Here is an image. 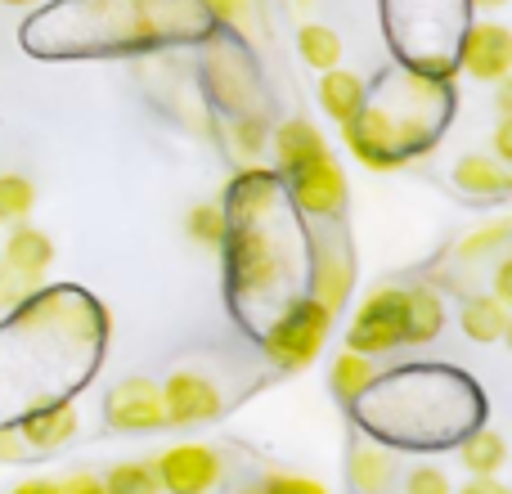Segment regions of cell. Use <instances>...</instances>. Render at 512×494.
Instances as JSON below:
<instances>
[{"instance_id":"cell-1","label":"cell","mask_w":512,"mask_h":494,"mask_svg":"<svg viewBox=\"0 0 512 494\" xmlns=\"http://www.w3.org/2000/svg\"><path fill=\"white\" fill-rule=\"evenodd\" d=\"M328 324H333V315L319 301H297L292 310H283V319H274L270 333H265V355L274 360V369L283 373L310 369L315 355L324 351Z\"/></svg>"},{"instance_id":"cell-2","label":"cell","mask_w":512,"mask_h":494,"mask_svg":"<svg viewBox=\"0 0 512 494\" xmlns=\"http://www.w3.org/2000/svg\"><path fill=\"white\" fill-rule=\"evenodd\" d=\"M405 346V288H378L360 301L351 328H346V351L382 355Z\"/></svg>"},{"instance_id":"cell-3","label":"cell","mask_w":512,"mask_h":494,"mask_svg":"<svg viewBox=\"0 0 512 494\" xmlns=\"http://www.w3.org/2000/svg\"><path fill=\"white\" fill-rule=\"evenodd\" d=\"M104 418L113 432H167V409H162V387L149 378H126L108 391Z\"/></svg>"},{"instance_id":"cell-4","label":"cell","mask_w":512,"mask_h":494,"mask_svg":"<svg viewBox=\"0 0 512 494\" xmlns=\"http://www.w3.org/2000/svg\"><path fill=\"white\" fill-rule=\"evenodd\" d=\"M153 472H158V486L171 494H207L221 481V454L212 445H171L153 459Z\"/></svg>"},{"instance_id":"cell-5","label":"cell","mask_w":512,"mask_h":494,"mask_svg":"<svg viewBox=\"0 0 512 494\" xmlns=\"http://www.w3.org/2000/svg\"><path fill=\"white\" fill-rule=\"evenodd\" d=\"M459 63H463V72H468V77L490 81V86L508 81V72H512V32L504 23H495V18L472 23L468 32H463Z\"/></svg>"},{"instance_id":"cell-6","label":"cell","mask_w":512,"mask_h":494,"mask_svg":"<svg viewBox=\"0 0 512 494\" xmlns=\"http://www.w3.org/2000/svg\"><path fill=\"white\" fill-rule=\"evenodd\" d=\"M162 409H167V427L212 423V418L221 414V391H216L203 373L180 369L176 378L162 387Z\"/></svg>"},{"instance_id":"cell-7","label":"cell","mask_w":512,"mask_h":494,"mask_svg":"<svg viewBox=\"0 0 512 494\" xmlns=\"http://www.w3.org/2000/svg\"><path fill=\"white\" fill-rule=\"evenodd\" d=\"M288 180H292V198H297L301 212L337 216L346 207V176H342V167H337L328 153L319 162H310V167L292 171Z\"/></svg>"},{"instance_id":"cell-8","label":"cell","mask_w":512,"mask_h":494,"mask_svg":"<svg viewBox=\"0 0 512 494\" xmlns=\"http://www.w3.org/2000/svg\"><path fill=\"white\" fill-rule=\"evenodd\" d=\"M54 261V243L45 239L41 230L32 225H18L14 234L5 239V252H0V270L5 274H18L23 283H36Z\"/></svg>"},{"instance_id":"cell-9","label":"cell","mask_w":512,"mask_h":494,"mask_svg":"<svg viewBox=\"0 0 512 494\" xmlns=\"http://www.w3.org/2000/svg\"><path fill=\"white\" fill-rule=\"evenodd\" d=\"M324 153H328L324 135H319V126L306 122V117H292V122H283L279 131H274V158H279L283 176H292V171L319 162Z\"/></svg>"},{"instance_id":"cell-10","label":"cell","mask_w":512,"mask_h":494,"mask_svg":"<svg viewBox=\"0 0 512 494\" xmlns=\"http://www.w3.org/2000/svg\"><path fill=\"white\" fill-rule=\"evenodd\" d=\"M18 436H23L27 450H59V445H68L72 436H77V409L63 400V405H45V409H32V414L23 418V427H18Z\"/></svg>"},{"instance_id":"cell-11","label":"cell","mask_w":512,"mask_h":494,"mask_svg":"<svg viewBox=\"0 0 512 494\" xmlns=\"http://www.w3.org/2000/svg\"><path fill=\"white\" fill-rule=\"evenodd\" d=\"M319 104H324V113L333 117V122H355V117L364 113V104H369V90H364V81L355 77V72H342V68H328L319 72Z\"/></svg>"},{"instance_id":"cell-12","label":"cell","mask_w":512,"mask_h":494,"mask_svg":"<svg viewBox=\"0 0 512 494\" xmlns=\"http://www.w3.org/2000/svg\"><path fill=\"white\" fill-rule=\"evenodd\" d=\"M445 324V306L432 288H405V342L427 346Z\"/></svg>"},{"instance_id":"cell-13","label":"cell","mask_w":512,"mask_h":494,"mask_svg":"<svg viewBox=\"0 0 512 494\" xmlns=\"http://www.w3.org/2000/svg\"><path fill=\"white\" fill-rule=\"evenodd\" d=\"M454 185H459L463 194H477V198H504L512 180L495 158H477V153H468V158H459V167H454Z\"/></svg>"},{"instance_id":"cell-14","label":"cell","mask_w":512,"mask_h":494,"mask_svg":"<svg viewBox=\"0 0 512 494\" xmlns=\"http://www.w3.org/2000/svg\"><path fill=\"white\" fill-rule=\"evenodd\" d=\"M459 459H463V468H468L472 477H495V472L508 463V441L499 432H490V427H477V436L463 441Z\"/></svg>"},{"instance_id":"cell-15","label":"cell","mask_w":512,"mask_h":494,"mask_svg":"<svg viewBox=\"0 0 512 494\" xmlns=\"http://www.w3.org/2000/svg\"><path fill=\"white\" fill-rule=\"evenodd\" d=\"M463 333L472 337V342L490 346L499 342V337H508V310L499 297H477L463 306Z\"/></svg>"},{"instance_id":"cell-16","label":"cell","mask_w":512,"mask_h":494,"mask_svg":"<svg viewBox=\"0 0 512 494\" xmlns=\"http://www.w3.org/2000/svg\"><path fill=\"white\" fill-rule=\"evenodd\" d=\"M297 50H301V59H306L310 68L328 72V68L342 63V36H337L333 27H324V23H306L301 27V36H297Z\"/></svg>"},{"instance_id":"cell-17","label":"cell","mask_w":512,"mask_h":494,"mask_svg":"<svg viewBox=\"0 0 512 494\" xmlns=\"http://www.w3.org/2000/svg\"><path fill=\"white\" fill-rule=\"evenodd\" d=\"M369 382H373V364H369V355L342 351V355L333 360V373H328V387H333L342 400H355L360 391H369Z\"/></svg>"},{"instance_id":"cell-18","label":"cell","mask_w":512,"mask_h":494,"mask_svg":"<svg viewBox=\"0 0 512 494\" xmlns=\"http://www.w3.org/2000/svg\"><path fill=\"white\" fill-rule=\"evenodd\" d=\"M104 494H162L158 486V472H153L149 459H135V463H117L113 472L104 477Z\"/></svg>"},{"instance_id":"cell-19","label":"cell","mask_w":512,"mask_h":494,"mask_svg":"<svg viewBox=\"0 0 512 494\" xmlns=\"http://www.w3.org/2000/svg\"><path fill=\"white\" fill-rule=\"evenodd\" d=\"M36 207V185L27 176H0V225H23Z\"/></svg>"},{"instance_id":"cell-20","label":"cell","mask_w":512,"mask_h":494,"mask_svg":"<svg viewBox=\"0 0 512 494\" xmlns=\"http://www.w3.org/2000/svg\"><path fill=\"white\" fill-rule=\"evenodd\" d=\"M351 481H355V490H364V494H382L391 481V459L378 450H355L351 454Z\"/></svg>"},{"instance_id":"cell-21","label":"cell","mask_w":512,"mask_h":494,"mask_svg":"<svg viewBox=\"0 0 512 494\" xmlns=\"http://www.w3.org/2000/svg\"><path fill=\"white\" fill-rule=\"evenodd\" d=\"M185 230H189V239H198L203 247H221L225 243V212L221 207H212V203H203V207H194L189 212V221H185Z\"/></svg>"},{"instance_id":"cell-22","label":"cell","mask_w":512,"mask_h":494,"mask_svg":"<svg viewBox=\"0 0 512 494\" xmlns=\"http://www.w3.org/2000/svg\"><path fill=\"white\" fill-rule=\"evenodd\" d=\"M256 494H328L319 481L310 477H288V472H270V477H261V486Z\"/></svg>"},{"instance_id":"cell-23","label":"cell","mask_w":512,"mask_h":494,"mask_svg":"<svg viewBox=\"0 0 512 494\" xmlns=\"http://www.w3.org/2000/svg\"><path fill=\"white\" fill-rule=\"evenodd\" d=\"M405 494H454V490L441 468H414L405 477Z\"/></svg>"},{"instance_id":"cell-24","label":"cell","mask_w":512,"mask_h":494,"mask_svg":"<svg viewBox=\"0 0 512 494\" xmlns=\"http://www.w3.org/2000/svg\"><path fill=\"white\" fill-rule=\"evenodd\" d=\"M504 239H508V225L499 221V225H486L481 234H472V239H463L459 252H463V256H481V252H490V247L504 243Z\"/></svg>"},{"instance_id":"cell-25","label":"cell","mask_w":512,"mask_h":494,"mask_svg":"<svg viewBox=\"0 0 512 494\" xmlns=\"http://www.w3.org/2000/svg\"><path fill=\"white\" fill-rule=\"evenodd\" d=\"M207 9H212L216 18H221V23H248V14H252V0H203Z\"/></svg>"},{"instance_id":"cell-26","label":"cell","mask_w":512,"mask_h":494,"mask_svg":"<svg viewBox=\"0 0 512 494\" xmlns=\"http://www.w3.org/2000/svg\"><path fill=\"white\" fill-rule=\"evenodd\" d=\"M59 494H104V477H95V472H72V477L54 481Z\"/></svg>"},{"instance_id":"cell-27","label":"cell","mask_w":512,"mask_h":494,"mask_svg":"<svg viewBox=\"0 0 512 494\" xmlns=\"http://www.w3.org/2000/svg\"><path fill=\"white\" fill-rule=\"evenodd\" d=\"M27 459V445L14 427H0V463H23Z\"/></svg>"},{"instance_id":"cell-28","label":"cell","mask_w":512,"mask_h":494,"mask_svg":"<svg viewBox=\"0 0 512 494\" xmlns=\"http://www.w3.org/2000/svg\"><path fill=\"white\" fill-rule=\"evenodd\" d=\"M495 153L499 158H512V117H499V126H495Z\"/></svg>"},{"instance_id":"cell-29","label":"cell","mask_w":512,"mask_h":494,"mask_svg":"<svg viewBox=\"0 0 512 494\" xmlns=\"http://www.w3.org/2000/svg\"><path fill=\"white\" fill-rule=\"evenodd\" d=\"M459 494H508V486L504 481H495V477H472Z\"/></svg>"},{"instance_id":"cell-30","label":"cell","mask_w":512,"mask_h":494,"mask_svg":"<svg viewBox=\"0 0 512 494\" xmlns=\"http://www.w3.org/2000/svg\"><path fill=\"white\" fill-rule=\"evenodd\" d=\"M495 297H499V301L512 297V261H508V256L499 261V270H495Z\"/></svg>"},{"instance_id":"cell-31","label":"cell","mask_w":512,"mask_h":494,"mask_svg":"<svg viewBox=\"0 0 512 494\" xmlns=\"http://www.w3.org/2000/svg\"><path fill=\"white\" fill-rule=\"evenodd\" d=\"M239 135H243V153H256V149H261V144H265V131H261V126H256V122H243L239 126Z\"/></svg>"},{"instance_id":"cell-32","label":"cell","mask_w":512,"mask_h":494,"mask_svg":"<svg viewBox=\"0 0 512 494\" xmlns=\"http://www.w3.org/2000/svg\"><path fill=\"white\" fill-rule=\"evenodd\" d=\"M9 494H59V486H54V481H41V477H36V481H23V486L9 490Z\"/></svg>"},{"instance_id":"cell-33","label":"cell","mask_w":512,"mask_h":494,"mask_svg":"<svg viewBox=\"0 0 512 494\" xmlns=\"http://www.w3.org/2000/svg\"><path fill=\"white\" fill-rule=\"evenodd\" d=\"M472 5H477V9H504L508 0H472Z\"/></svg>"},{"instance_id":"cell-34","label":"cell","mask_w":512,"mask_h":494,"mask_svg":"<svg viewBox=\"0 0 512 494\" xmlns=\"http://www.w3.org/2000/svg\"><path fill=\"white\" fill-rule=\"evenodd\" d=\"M5 297H9V274L0 270V301H5Z\"/></svg>"},{"instance_id":"cell-35","label":"cell","mask_w":512,"mask_h":494,"mask_svg":"<svg viewBox=\"0 0 512 494\" xmlns=\"http://www.w3.org/2000/svg\"><path fill=\"white\" fill-rule=\"evenodd\" d=\"M9 5H36V0H9Z\"/></svg>"},{"instance_id":"cell-36","label":"cell","mask_w":512,"mask_h":494,"mask_svg":"<svg viewBox=\"0 0 512 494\" xmlns=\"http://www.w3.org/2000/svg\"><path fill=\"white\" fill-rule=\"evenodd\" d=\"M297 5H306V0H297Z\"/></svg>"},{"instance_id":"cell-37","label":"cell","mask_w":512,"mask_h":494,"mask_svg":"<svg viewBox=\"0 0 512 494\" xmlns=\"http://www.w3.org/2000/svg\"><path fill=\"white\" fill-rule=\"evenodd\" d=\"M0 5H5V0H0Z\"/></svg>"}]
</instances>
